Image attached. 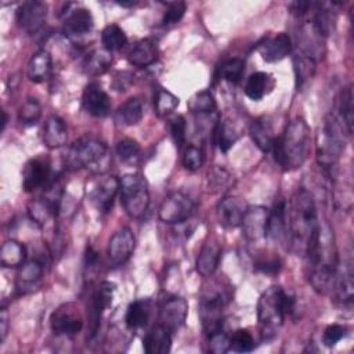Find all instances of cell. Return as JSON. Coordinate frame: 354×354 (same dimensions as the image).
Wrapping results in <instances>:
<instances>
[{
  "label": "cell",
  "mask_w": 354,
  "mask_h": 354,
  "mask_svg": "<svg viewBox=\"0 0 354 354\" xmlns=\"http://www.w3.org/2000/svg\"><path fill=\"white\" fill-rule=\"evenodd\" d=\"M118 4L122 6V7H133V6L137 4V1H133V0H130V1H118Z\"/></svg>",
  "instance_id": "obj_54"
},
{
  "label": "cell",
  "mask_w": 354,
  "mask_h": 354,
  "mask_svg": "<svg viewBox=\"0 0 354 354\" xmlns=\"http://www.w3.org/2000/svg\"><path fill=\"white\" fill-rule=\"evenodd\" d=\"M245 71V62L241 58H231L225 61L220 68V76L232 84H236L243 75Z\"/></svg>",
  "instance_id": "obj_42"
},
{
  "label": "cell",
  "mask_w": 354,
  "mask_h": 354,
  "mask_svg": "<svg viewBox=\"0 0 354 354\" xmlns=\"http://www.w3.org/2000/svg\"><path fill=\"white\" fill-rule=\"evenodd\" d=\"M120 188V181L116 177L102 180L90 194V199L101 213H108L112 209L113 199Z\"/></svg>",
  "instance_id": "obj_21"
},
{
  "label": "cell",
  "mask_w": 354,
  "mask_h": 354,
  "mask_svg": "<svg viewBox=\"0 0 354 354\" xmlns=\"http://www.w3.org/2000/svg\"><path fill=\"white\" fill-rule=\"evenodd\" d=\"M205 160V155L202 148L195 147V145H188L183 153V165L185 169L191 171H196L202 167Z\"/></svg>",
  "instance_id": "obj_44"
},
{
  "label": "cell",
  "mask_w": 354,
  "mask_h": 354,
  "mask_svg": "<svg viewBox=\"0 0 354 354\" xmlns=\"http://www.w3.org/2000/svg\"><path fill=\"white\" fill-rule=\"evenodd\" d=\"M83 109L95 118H104L111 111V100L108 94L97 83H88L82 95Z\"/></svg>",
  "instance_id": "obj_17"
},
{
  "label": "cell",
  "mask_w": 354,
  "mask_h": 354,
  "mask_svg": "<svg viewBox=\"0 0 354 354\" xmlns=\"http://www.w3.org/2000/svg\"><path fill=\"white\" fill-rule=\"evenodd\" d=\"M120 201L126 213L134 218L141 217L149 206L148 184L141 174H126L120 180Z\"/></svg>",
  "instance_id": "obj_7"
},
{
  "label": "cell",
  "mask_w": 354,
  "mask_h": 354,
  "mask_svg": "<svg viewBox=\"0 0 354 354\" xmlns=\"http://www.w3.org/2000/svg\"><path fill=\"white\" fill-rule=\"evenodd\" d=\"M221 257V246L216 238H207L196 259V271L202 277H210L217 270Z\"/></svg>",
  "instance_id": "obj_22"
},
{
  "label": "cell",
  "mask_w": 354,
  "mask_h": 354,
  "mask_svg": "<svg viewBox=\"0 0 354 354\" xmlns=\"http://www.w3.org/2000/svg\"><path fill=\"white\" fill-rule=\"evenodd\" d=\"M142 347L147 354H166L171 348V333L162 325H156L145 335Z\"/></svg>",
  "instance_id": "obj_25"
},
{
  "label": "cell",
  "mask_w": 354,
  "mask_h": 354,
  "mask_svg": "<svg viewBox=\"0 0 354 354\" xmlns=\"http://www.w3.org/2000/svg\"><path fill=\"white\" fill-rule=\"evenodd\" d=\"M54 178L51 177V165L46 158L30 159L22 171V187L26 192H33L47 187Z\"/></svg>",
  "instance_id": "obj_12"
},
{
  "label": "cell",
  "mask_w": 354,
  "mask_h": 354,
  "mask_svg": "<svg viewBox=\"0 0 354 354\" xmlns=\"http://www.w3.org/2000/svg\"><path fill=\"white\" fill-rule=\"evenodd\" d=\"M188 108L198 116H210L216 112L217 105L213 95L209 91H199L188 101Z\"/></svg>",
  "instance_id": "obj_39"
},
{
  "label": "cell",
  "mask_w": 354,
  "mask_h": 354,
  "mask_svg": "<svg viewBox=\"0 0 354 354\" xmlns=\"http://www.w3.org/2000/svg\"><path fill=\"white\" fill-rule=\"evenodd\" d=\"M307 122L301 118L293 119L283 133L274 140L272 153L275 162L286 171L300 167L308 158L311 134Z\"/></svg>",
  "instance_id": "obj_3"
},
{
  "label": "cell",
  "mask_w": 354,
  "mask_h": 354,
  "mask_svg": "<svg viewBox=\"0 0 354 354\" xmlns=\"http://www.w3.org/2000/svg\"><path fill=\"white\" fill-rule=\"evenodd\" d=\"M26 249L22 243L10 239L6 241L0 249V263L3 267H21L25 263Z\"/></svg>",
  "instance_id": "obj_32"
},
{
  "label": "cell",
  "mask_w": 354,
  "mask_h": 354,
  "mask_svg": "<svg viewBox=\"0 0 354 354\" xmlns=\"http://www.w3.org/2000/svg\"><path fill=\"white\" fill-rule=\"evenodd\" d=\"M336 116L346 127L347 133L351 134L353 131V119H354V104H353V86L348 84L344 87L339 97H337V106H336Z\"/></svg>",
  "instance_id": "obj_30"
},
{
  "label": "cell",
  "mask_w": 354,
  "mask_h": 354,
  "mask_svg": "<svg viewBox=\"0 0 354 354\" xmlns=\"http://www.w3.org/2000/svg\"><path fill=\"white\" fill-rule=\"evenodd\" d=\"M144 115V104L138 97H131L126 100L118 109L116 116L119 122L126 126H134L141 122Z\"/></svg>",
  "instance_id": "obj_34"
},
{
  "label": "cell",
  "mask_w": 354,
  "mask_h": 354,
  "mask_svg": "<svg viewBox=\"0 0 354 354\" xmlns=\"http://www.w3.org/2000/svg\"><path fill=\"white\" fill-rule=\"evenodd\" d=\"M209 348L216 354H223L230 350V337L221 330L209 336Z\"/></svg>",
  "instance_id": "obj_49"
},
{
  "label": "cell",
  "mask_w": 354,
  "mask_h": 354,
  "mask_svg": "<svg viewBox=\"0 0 354 354\" xmlns=\"http://www.w3.org/2000/svg\"><path fill=\"white\" fill-rule=\"evenodd\" d=\"M158 55L156 44L151 39H142L137 41L129 51L127 59L131 65L144 68L155 62Z\"/></svg>",
  "instance_id": "obj_26"
},
{
  "label": "cell",
  "mask_w": 354,
  "mask_h": 354,
  "mask_svg": "<svg viewBox=\"0 0 354 354\" xmlns=\"http://www.w3.org/2000/svg\"><path fill=\"white\" fill-rule=\"evenodd\" d=\"M112 64V55L106 50L93 51L84 61V71L91 76L102 75Z\"/></svg>",
  "instance_id": "obj_37"
},
{
  "label": "cell",
  "mask_w": 354,
  "mask_h": 354,
  "mask_svg": "<svg viewBox=\"0 0 354 354\" xmlns=\"http://www.w3.org/2000/svg\"><path fill=\"white\" fill-rule=\"evenodd\" d=\"M7 329H8V313H7V308L3 307L1 311H0V335H1V342L6 339Z\"/></svg>",
  "instance_id": "obj_53"
},
{
  "label": "cell",
  "mask_w": 354,
  "mask_h": 354,
  "mask_svg": "<svg viewBox=\"0 0 354 354\" xmlns=\"http://www.w3.org/2000/svg\"><path fill=\"white\" fill-rule=\"evenodd\" d=\"M170 134L177 148H181L187 137V123L184 116L177 115L170 120Z\"/></svg>",
  "instance_id": "obj_45"
},
{
  "label": "cell",
  "mask_w": 354,
  "mask_h": 354,
  "mask_svg": "<svg viewBox=\"0 0 354 354\" xmlns=\"http://www.w3.org/2000/svg\"><path fill=\"white\" fill-rule=\"evenodd\" d=\"M40 116H41V106L36 98H28L18 111V120L26 126H32L37 123Z\"/></svg>",
  "instance_id": "obj_41"
},
{
  "label": "cell",
  "mask_w": 354,
  "mask_h": 354,
  "mask_svg": "<svg viewBox=\"0 0 354 354\" xmlns=\"http://www.w3.org/2000/svg\"><path fill=\"white\" fill-rule=\"evenodd\" d=\"M1 115H3V120H1V131L6 129V124H7V120H8V116H7V112L6 111H3L1 112Z\"/></svg>",
  "instance_id": "obj_55"
},
{
  "label": "cell",
  "mask_w": 354,
  "mask_h": 354,
  "mask_svg": "<svg viewBox=\"0 0 354 354\" xmlns=\"http://www.w3.org/2000/svg\"><path fill=\"white\" fill-rule=\"evenodd\" d=\"M187 10V6L184 1H173L167 4V8L162 18V25H173L181 21Z\"/></svg>",
  "instance_id": "obj_47"
},
{
  "label": "cell",
  "mask_w": 354,
  "mask_h": 354,
  "mask_svg": "<svg viewBox=\"0 0 354 354\" xmlns=\"http://www.w3.org/2000/svg\"><path fill=\"white\" fill-rule=\"evenodd\" d=\"M270 210L264 206H248L242 218L241 227L245 238L249 242H257L267 235Z\"/></svg>",
  "instance_id": "obj_14"
},
{
  "label": "cell",
  "mask_w": 354,
  "mask_h": 354,
  "mask_svg": "<svg viewBox=\"0 0 354 354\" xmlns=\"http://www.w3.org/2000/svg\"><path fill=\"white\" fill-rule=\"evenodd\" d=\"M68 140V129L62 118L58 115H50L43 127V142L47 148L55 149L62 147Z\"/></svg>",
  "instance_id": "obj_24"
},
{
  "label": "cell",
  "mask_w": 354,
  "mask_h": 354,
  "mask_svg": "<svg viewBox=\"0 0 354 354\" xmlns=\"http://www.w3.org/2000/svg\"><path fill=\"white\" fill-rule=\"evenodd\" d=\"M228 177L230 176L224 169L214 167L209 173V187L212 189H223V187H225L228 183Z\"/></svg>",
  "instance_id": "obj_50"
},
{
  "label": "cell",
  "mask_w": 354,
  "mask_h": 354,
  "mask_svg": "<svg viewBox=\"0 0 354 354\" xmlns=\"http://www.w3.org/2000/svg\"><path fill=\"white\" fill-rule=\"evenodd\" d=\"M271 88V76L266 72L252 73L245 83V94L253 101L261 100Z\"/></svg>",
  "instance_id": "obj_33"
},
{
  "label": "cell",
  "mask_w": 354,
  "mask_h": 354,
  "mask_svg": "<svg viewBox=\"0 0 354 354\" xmlns=\"http://www.w3.org/2000/svg\"><path fill=\"white\" fill-rule=\"evenodd\" d=\"M285 225V238L290 250L297 256L306 257L321 228L315 199L308 189L299 188L286 202Z\"/></svg>",
  "instance_id": "obj_1"
},
{
  "label": "cell",
  "mask_w": 354,
  "mask_h": 354,
  "mask_svg": "<svg viewBox=\"0 0 354 354\" xmlns=\"http://www.w3.org/2000/svg\"><path fill=\"white\" fill-rule=\"evenodd\" d=\"M131 83H133V75L127 71H122V72H118L115 75L113 82H112V87L116 91H124L130 87Z\"/></svg>",
  "instance_id": "obj_52"
},
{
  "label": "cell",
  "mask_w": 354,
  "mask_h": 354,
  "mask_svg": "<svg viewBox=\"0 0 354 354\" xmlns=\"http://www.w3.org/2000/svg\"><path fill=\"white\" fill-rule=\"evenodd\" d=\"M195 210L194 201L183 192L169 194L159 206V218L167 224L187 221Z\"/></svg>",
  "instance_id": "obj_9"
},
{
  "label": "cell",
  "mask_w": 354,
  "mask_h": 354,
  "mask_svg": "<svg viewBox=\"0 0 354 354\" xmlns=\"http://www.w3.org/2000/svg\"><path fill=\"white\" fill-rule=\"evenodd\" d=\"M295 297L281 286H270L264 290L257 303V321L260 336L264 342L272 340L283 325L285 315L292 313Z\"/></svg>",
  "instance_id": "obj_4"
},
{
  "label": "cell",
  "mask_w": 354,
  "mask_h": 354,
  "mask_svg": "<svg viewBox=\"0 0 354 354\" xmlns=\"http://www.w3.org/2000/svg\"><path fill=\"white\" fill-rule=\"evenodd\" d=\"M93 26L94 19L90 10L80 7L73 10L64 21V33L68 37H80L90 33Z\"/></svg>",
  "instance_id": "obj_23"
},
{
  "label": "cell",
  "mask_w": 354,
  "mask_h": 354,
  "mask_svg": "<svg viewBox=\"0 0 354 354\" xmlns=\"http://www.w3.org/2000/svg\"><path fill=\"white\" fill-rule=\"evenodd\" d=\"M285 209H286V202L281 199L278 203H275L274 209L268 214L267 235H271L274 239L285 238V234H286Z\"/></svg>",
  "instance_id": "obj_35"
},
{
  "label": "cell",
  "mask_w": 354,
  "mask_h": 354,
  "mask_svg": "<svg viewBox=\"0 0 354 354\" xmlns=\"http://www.w3.org/2000/svg\"><path fill=\"white\" fill-rule=\"evenodd\" d=\"M178 105V98L171 94L170 91L165 88H158L153 100V106H155V113L159 118L169 116Z\"/></svg>",
  "instance_id": "obj_40"
},
{
  "label": "cell",
  "mask_w": 354,
  "mask_h": 354,
  "mask_svg": "<svg viewBox=\"0 0 354 354\" xmlns=\"http://www.w3.org/2000/svg\"><path fill=\"white\" fill-rule=\"evenodd\" d=\"M344 131L347 133L346 127L335 113H330L326 116L324 126L319 130L318 148H317L318 163L324 169L329 170L330 167H333V165L342 156L346 147Z\"/></svg>",
  "instance_id": "obj_6"
},
{
  "label": "cell",
  "mask_w": 354,
  "mask_h": 354,
  "mask_svg": "<svg viewBox=\"0 0 354 354\" xmlns=\"http://www.w3.org/2000/svg\"><path fill=\"white\" fill-rule=\"evenodd\" d=\"M140 151H141L140 144L133 138H122L116 144V153L123 160H130L138 156Z\"/></svg>",
  "instance_id": "obj_46"
},
{
  "label": "cell",
  "mask_w": 354,
  "mask_h": 354,
  "mask_svg": "<svg viewBox=\"0 0 354 354\" xmlns=\"http://www.w3.org/2000/svg\"><path fill=\"white\" fill-rule=\"evenodd\" d=\"M256 270L264 274H277L281 270V260L278 257H267L256 261Z\"/></svg>",
  "instance_id": "obj_51"
},
{
  "label": "cell",
  "mask_w": 354,
  "mask_h": 354,
  "mask_svg": "<svg viewBox=\"0 0 354 354\" xmlns=\"http://www.w3.org/2000/svg\"><path fill=\"white\" fill-rule=\"evenodd\" d=\"M230 300L225 289H207L199 301V318L203 332L210 336L223 328V308Z\"/></svg>",
  "instance_id": "obj_8"
},
{
  "label": "cell",
  "mask_w": 354,
  "mask_h": 354,
  "mask_svg": "<svg viewBox=\"0 0 354 354\" xmlns=\"http://www.w3.org/2000/svg\"><path fill=\"white\" fill-rule=\"evenodd\" d=\"M347 335V328L340 324H332L328 325L322 335V343L326 347H333L336 343H339L344 336Z\"/></svg>",
  "instance_id": "obj_48"
},
{
  "label": "cell",
  "mask_w": 354,
  "mask_h": 354,
  "mask_svg": "<svg viewBox=\"0 0 354 354\" xmlns=\"http://www.w3.org/2000/svg\"><path fill=\"white\" fill-rule=\"evenodd\" d=\"M188 313V304L185 299L180 296H171L163 301L159 310V321L163 328L170 333L177 332L185 322Z\"/></svg>",
  "instance_id": "obj_16"
},
{
  "label": "cell",
  "mask_w": 354,
  "mask_h": 354,
  "mask_svg": "<svg viewBox=\"0 0 354 354\" xmlns=\"http://www.w3.org/2000/svg\"><path fill=\"white\" fill-rule=\"evenodd\" d=\"M51 72V55L47 50L36 51L28 64V77L30 82L41 83Z\"/></svg>",
  "instance_id": "obj_28"
},
{
  "label": "cell",
  "mask_w": 354,
  "mask_h": 354,
  "mask_svg": "<svg viewBox=\"0 0 354 354\" xmlns=\"http://www.w3.org/2000/svg\"><path fill=\"white\" fill-rule=\"evenodd\" d=\"M66 162L73 169H86L91 173L102 174L109 169L112 158L102 141L94 137H82L69 148Z\"/></svg>",
  "instance_id": "obj_5"
},
{
  "label": "cell",
  "mask_w": 354,
  "mask_h": 354,
  "mask_svg": "<svg viewBox=\"0 0 354 354\" xmlns=\"http://www.w3.org/2000/svg\"><path fill=\"white\" fill-rule=\"evenodd\" d=\"M257 50L266 62H279L292 51V40L288 33L281 32L266 37Z\"/></svg>",
  "instance_id": "obj_18"
},
{
  "label": "cell",
  "mask_w": 354,
  "mask_h": 354,
  "mask_svg": "<svg viewBox=\"0 0 354 354\" xmlns=\"http://www.w3.org/2000/svg\"><path fill=\"white\" fill-rule=\"evenodd\" d=\"M51 329L55 335L61 336H75L83 328V317L80 315L79 308L72 304H64L58 307L50 318Z\"/></svg>",
  "instance_id": "obj_11"
},
{
  "label": "cell",
  "mask_w": 354,
  "mask_h": 354,
  "mask_svg": "<svg viewBox=\"0 0 354 354\" xmlns=\"http://www.w3.org/2000/svg\"><path fill=\"white\" fill-rule=\"evenodd\" d=\"M43 275V263L39 259H32L19 267L17 274V288L21 292L32 289Z\"/></svg>",
  "instance_id": "obj_27"
},
{
  "label": "cell",
  "mask_w": 354,
  "mask_h": 354,
  "mask_svg": "<svg viewBox=\"0 0 354 354\" xmlns=\"http://www.w3.org/2000/svg\"><path fill=\"white\" fill-rule=\"evenodd\" d=\"M249 134L253 140V142L263 151V152H268L272 148L274 144V134H272V129L270 126V123L264 119H257L253 120L249 126Z\"/></svg>",
  "instance_id": "obj_31"
},
{
  "label": "cell",
  "mask_w": 354,
  "mask_h": 354,
  "mask_svg": "<svg viewBox=\"0 0 354 354\" xmlns=\"http://www.w3.org/2000/svg\"><path fill=\"white\" fill-rule=\"evenodd\" d=\"M248 205L236 196H227L217 205L218 223L225 228H236L241 225Z\"/></svg>",
  "instance_id": "obj_19"
},
{
  "label": "cell",
  "mask_w": 354,
  "mask_h": 354,
  "mask_svg": "<svg viewBox=\"0 0 354 354\" xmlns=\"http://www.w3.org/2000/svg\"><path fill=\"white\" fill-rule=\"evenodd\" d=\"M293 66H295V75H296V84L299 90L314 75L317 68V61L315 58L304 53H300L293 57Z\"/></svg>",
  "instance_id": "obj_36"
},
{
  "label": "cell",
  "mask_w": 354,
  "mask_h": 354,
  "mask_svg": "<svg viewBox=\"0 0 354 354\" xmlns=\"http://www.w3.org/2000/svg\"><path fill=\"white\" fill-rule=\"evenodd\" d=\"M136 246V238L130 228L118 230L108 243V259L112 267L123 266L133 254Z\"/></svg>",
  "instance_id": "obj_13"
},
{
  "label": "cell",
  "mask_w": 354,
  "mask_h": 354,
  "mask_svg": "<svg viewBox=\"0 0 354 354\" xmlns=\"http://www.w3.org/2000/svg\"><path fill=\"white\" fill-rule=\"evenodd\" d=\"M47 17V6L43 1L28 0L24 1L15 11V19L25 32L35 33L37 32Z\"/></svg>",
  "instance_id": "obj_15"
},
{
  "label": "cell",
  "mask_w": 354,
  "mask_h": 354,
  "mask_svg": "<svg viewBox=\"0 0 354 354\" xmlns=\"http://www.w3.org/2000/svg\"><path fill=\"white\" fill-rule=\"evenodd\" d=\"M115 283L109 281H104L100 283L97 290L93 295V306H91V336L97 333L98 325H100V318L102 313L111 306L113 293H115Z\"/></svg>",
  "instance_id": "obj_20"
},
{
  "label": "cell",
  "mask_w": 354,
  "mask_h": 354,
  "mask_svg": "<svg viewBox=\"0 0 354 354\" xmlns=\"http://www.w3.org/2000/svg\"><path fill=\"white\" fill-rule=\"evenodd\" d=\"M308 267V281L315 292L326 293L332 289L337 268V256L333 234L329 227L319 228L318 238L306 254Z\"/></svg>",
  "instance_id": "obj_2"
},
{
  "label": "cell",
  "mask_w": 354,
  "mask_h": 354,
  "mask_svg": "<svg viewBox=\"0 0 354 354\" xmlns=\"http://www.w3.org/2000/svg\"><path fill=\"white\" fill-rule=\"evenodd\" d=\"M353 260L351 254L343 259V263H337L335 279L332 283V290L335 293V303L342 307L343 310L351 311L353 308Z\"/></svg>",
  "instance_id": "obj_10"
},
{
  "label": "cell",
  "mask_w": 354,
  "mask_h": 354,
  "mask_svg": "<svg viewBox=\"0 0 354 354\" xmlns=\"http://www.w3.org/2000/svg\"><path fill=\"white\" fill-rule=\"evenodd\" d=\"M254 348V339L248 329H236L230 337V350L235 353H250Z\"/></svg>",
  "instance_id": "obj_43"
},
{
  "label": "cell",
  "mask_w": 354,
  "mask_h": 354,
  "mask_svg": "<svg viewBox=\"0 0 354 354\" xmlns=\"http://www.w3.org/2000/svg\"><path fill=\"white\" fill-rule=\"evenodd\" d=\"M151 317V301L148 299L134 300L129 304L126 311V325L130 329H140L147 326Z\"/></svg>",
  "instance_id": "obj_29"
},
{
  "label": "cell",
  "mask_w": 354,
  "mask_h": 354,
  "mask_svg": "<svg viewBox=\"0 0 354 354\" xmlns=\"http://www.w3.org/2000/svg\"><path fill=\"white\" fill-rule=\"evenodd\" d=\"M101 43L104 46V50H106L109 53L118 51L126 46L127 37L120 26L112 24V25H108L104 28V30L101 33Z\"/></svg>",
  "instance_id": "obj_38"
}]
</instances>
